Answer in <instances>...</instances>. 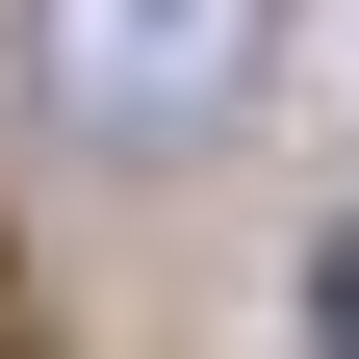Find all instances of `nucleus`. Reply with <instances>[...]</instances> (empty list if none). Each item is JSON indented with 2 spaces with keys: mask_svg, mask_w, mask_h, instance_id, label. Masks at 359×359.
Wrapping results in <instances>:
<instances>
[{
  "mask_svg": "<svg viewBox=\"0 0 359 359\" xmlns=\"http://www.w3.org/2000/svg\"><path fill=\"white\" fill-rule=\"evenodd\" d=\"M257 26H283V0H26V77H52V128H103V154H205V128L257 103Z\"/></svg>",
  "mask_w": 359,
  "mask_h": 359,
  "instance_id": "nucleus-1",
  "label": "nucleus"
},
{
  "mask_svg": "<svg viewBox=\"0 0 359 359\" xmlns=\"http://www.w3.org/2000/svg\"><path fill=\"white\" fill-rule=\"evenodd\" d=\"M308 359H359V231H334V257H308Z\"/></svg>",
  "mask_w": 359,
  "mask_h": 359,
  "instance_id": "nucleus-2",
  "label": "nucleus"
}]
</instances>
